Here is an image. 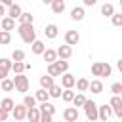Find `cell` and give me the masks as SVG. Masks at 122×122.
<instances>
[{
    "label": "cell",
    "mask_w": 122,
    "mask_h": 122,
    "mask_svg": "<svg viewBox=\"0 0 122 122\" xmlns=\"http://www.w3.org/2000/svg\"><path fill=\"white\" fill-rule=\"evenodd\" d=\"M72 103H74V109H76V107H84V103H86V95H84V93H74Z\"/></svg>",
    "instance_id": "cell-33"
},
{
    "label": "cell",
    "mask_w": 122,
    "mask_h": 122,
    "mask_svg": "<svg viewBox=\"0 0 122 122\" xmlns=\"http://www.w3.org/2000/svg\"><path fill=\"white\" fill-rule=\"evenodd\" d=\"M53 84H55V82H53L51 76H48V74H42V76H40V90H46V92H48Z\"/></svg>",
    "instance_id": "cell-16"
},
{
    "label": "cell",
    "mask_w": 122,
    "mask_h": 122,
    "mask_svg": "<svg viewBox=\"0 0 122 122\" xmlns=\"http://www.w3.org/2000/svg\"><path fill=\"white\" fill-rule=\"evenodd\" d=\"M32 21H34V15L29 11H23L19 15V25H32Z\"/></svg>",
    "instance_id": "cell-22"
},
{
    "label": "cell",
    "mask_w": 122,
    "mask_h": 122,
    "mask_svg": "<svg viewBox=\"0 0 122 122\" xmlns=\"http://www.w3.org/2000/svg\"><path fill=\"white\" fill-rule=\"evenodd\" d=\"M25 109H32L34 105H36V99H34V95H25L23 97V103H21Z\"/></svg>",
    "instance_id": "cell-30"
},
{
    "label": "cell",
    "mask_w": 122,
    "mask_h": 122,
    "mask_svg": "<svg viewBox=\"0 0 122 122\" xmlns=\"http://www.w3.org/2000/svg\"><path fill=\"white\" fill-rule=\"evenodd\" d=\"M38 111H40V112H46V114H50V116H53V114H55V105H51L50 101H48V103H40Z\"/></svg>",
    "instance_id": "cell-20"
},
{
    "label": "cell",
    "mask_w": 122,
    "mask_h": 122,
    "mask_svg": "<svg viewBox=\"0 0 122 122\" xmlns=\"http://www.w3.org/2000/svg\"><path fill=\"white\" fill-rule=\"evenodd\" d=\"M55 55H57L61 61H67V59L72 55V48H69L67 44H65V46H59V48L55 50Z\"/></svg>",
    "instance_id": "cell-9"
},
{
    "label": "cell",
    "mask_w": 122,
    "mask_h": 122,
    "mask_svg": "<svg viewBox=\"0 0 122 122\" xmlns=\"http://www.w3.org/2000/svg\"><path fill=\"white\" fill-rule=\"evenodd\" d=\"M11 71H13L15 74H23V72H25V63H13V61H11Z\"/></svg>",
    "instance_id": "cell-35"
},
{
    "label": "cell",
    "mask_w": 122,
    "mask_h": 122,
    "mask_svg": "<svg viewBox=\"0 0 122 122\" xmlns=\"http://www.w3.org/2000/svg\"><path fill=\"white\" fill-rule=\"evenodd\" d=\"M0 71L10 72V71H11V59H8V57H0Z\"/></svg>",
    "instance_id": "cell-31"
},
{
    "label": "cell",
    "mask_w": 122,
    "mask_h": 122,
    "mask_svg": "<svg viewBox=\"0 0 122 122\" xmlns=\"http://www.w3.org/2000/svg\"><path fill=\"white\" fill-rule=\"evenodd\" d=\"M13 107H15V103H13V99H10V97H4V99L0 101V109H4L6 112H11Z\"/></svg>",
    "instance_id": "cell-23"
},
{
    "label": "cell",
    "mask_w": 122,
    "mask_h": 122,
    "mask_svg": "<svg viewBox=\"0 0 122 122\" xmlns=\"http://www.w3.org/2000/svg\"><path fill=\"white\" fill-rule=\"evenodd\" d=\"M30 50H32V53H36V55H42V53L46 51V44H44L42 40H34V42L30 44Z\"/></svg>",
    "instance_id": "cell-15"
},
{
    "label": "cell",
    "mask_w": 122,
    "mask_h": 122,
    "mask_svg": "<svg viewBox=\"0 0 122 122\" xmlns=\"http://www.w3.org/2000/svg\"><path fill=\"white\" fill-rule=\"evenodd\" d=\"M74 82H76V76H74V74H71V72L61 74V86H63L65 90H72Z\"/></svg>",
    "instance_id": "cell-7"
},
{
    "label": "cell",
    "mask_w": 122,
    "mask_h": 122,
    "mask_svg": "<svg viewBox=\"0 0 122 122\" xmlns=\"http://www.w3.org/2000/svg\"><path fill=\"white\" fill-rule=\"evenodd\" d=\"M84 112H86V118L90 122H95L97 120V103L92 101V99H86L84 103Z\"/></svg>",
    "instance_id": "cell-3"
},
{
    "label": "cell",
    "mask_w": 122,
    "mask_h": 122,
    "mask_svg": "<svg viewBox=\"0 0 122 122\" xmlns=\"http://www.w3.org/2000/svg\"><path fill=\"white\" fill-rule=\"evenodd\" d=\"M61 99H63L65 103H72V99H74V92H72V90H63V92H61Z\"/></svg>",
    "instance_id": "cell-32"
},
{
    "label": "cell",
    "mask_w": 122,
    "mask_h": 122,
    "mask_svg": "<svg viewBox=\"0 0 122 122\" xmlns=\"http://www.w3.org/2000/svg\"><path fill=\"white\" fill-rule=\"evenodd\" d=\"M11 116H13V120H15V122H21V120L27 116V109H25L23 105H15V107H13V111H11Z\"/></svg>",
    "instance_id": "cell-11"
},
{
    "label": "cell",
    "mask_w": 122,
    "mask_h": 122,
    "mask_svg": "<svg viewBox=\"0 0 122 122\" xmlns=\"http://www.w3.org/2000/svg\"><path fill=\"white\" fill-rule=\"evenodd\" d=\"M46 74H48V76H51V78H53V76H59V74H57V71L53 69V65H48V72H46Z\"/></svg>",
    "instance_id": "cell-41"
},
{
    "label": "cell",
    "mask_w": 122,
    "mask_h": 122,
    "mask_svg": "<svg viewBox=\"0 0 122 122\" xmlns=\"http://www.w3.org/2000/svg\"><path fill=\"white\" fill-rule=\"evenodd\" d=\"M112 74V67L109 65V63H101V76H111Z\"/></svg>",
    "instance_id": "cell-36"
},
{
    "label": "cell",
    "mask_w": 122,
    "mask_h": 122,
    "mask_svg": "<svg viewBox=\"0 0 122 122\" xmlns=\"http://www.w3.org/2000/svg\"><path fill=\"white\" fill-rule=\"evenodd\" d=\"M8 114L10 112H6L4 109H0V122H8Z\"/></svg>",
    "instance_id": "cell-43"
},
{
    "label": "cell",
    "mask_w": 122,
    "mask_h": 122,
    "mask_svg": "<svg viewBox=\"0 0 122 122\" xmlns=\"http://www.w3.org/2000/svg\"><path fill=\"white\" fill-rule=\"evenodd\" d=\"M17 32H19V36H21V40L25 44H32L36 40V30H34L32 25H19L17 27Z\"/></svg>",
    "instance_id": "cell-1"
},
{
    "label": "cell",
    "mask_w": 122,
    "mask_h": 122,
    "mask_svg": "<svg viewBox=\"0 0 122 122\" xmlns=\"http://www.w3.org/2000/svg\"><path fill=\"white\" fill-rule=\"evenodd\" d=\"M53 65V69L57 71V74L61 76V74H65L67 71H69V61H61V59H57L55 63H51Z\"/></svg>",
    "instance_id": "cell-14"
},
{
    "label": "cell",
    "mask_w": 122,
    "mask_h": 122,
    "mask_svg": "<svg viewBox=\"0 0 122 122\" xmlns=\"http://www.w3.org/2000/svg\"><path fill=\"white\" fill-rule=\"evenodd\" d=\"M42 55H44V61H46L48 65H51V63H55V61H57V55H55V50H50V48H46V51H44Z\"/></svg>",
    "instance_id": "cell-19"
},
{
    "label": "cell",
    "mask_w": 122,
    "mask_h": 122,
    "mask_svg": "<svg viewBox=\"0 0 122 122\" xmlns=\"http://www.w3.org/2000/svg\"><path fill=\"white\" fill-rule=\"evenodd\" d=\"M0 29H2L4 32H10V30L15 29V21L10 19V17H2V19H0Z\"/></svg>",
    "instance_id": "cell-12"
},
{
    "label": "cell",
    "mask_w": 122,
    "mask_h": 122,
    "mask_svg": "<svg viewBox=\"0 0 122 122\" xmlns=\"http://www.w3.org/2000/svg\"><path fill=\"white\" fill-rule=\"evenodd\" d=\"M10 42H11V34H10V32L0 30V44H2V46H6V44H10Z\"/></svg>",
    "instance_id": "cell-37"
},
{
    "label": "cell",
    "mask_w": 122,
    "mask_h": 122,
    "mask_svg": "<svg viewBox=\"0 0 122 122\" xmlns=\"http://www.w3.org/2000/svg\"><path fill=\"white\" fill-rule=\"evenodd\" d=\"M112 13H114V6H112L111 2H105V4L101 6V15H105V17H112Z\"/></svg>",
    "instance_id": "cell-24"
},
{
    "label": "cell",
    "mask_w": 122,
    "mask_h": 122,
    "mask_svg": "<svg viewBox=\"0 0 122 122\" xmlns=\"http://www.w3.org/2000/svg\"><path fill=\"white\" fill-rule=\"evenodd\" d=\"M111 116H112V111H111L109 105H97V118L101 122H107Z\"/></svg>",
    "instance_id": "cell-5"
},
{
    "label": "cell",
    "mask_w": 122,
    "mask_h": 122,
    "mask_svg": "<svg viewBox=\"0 0 122 122\" xmlns=\"http://www.w3.org/2000/svg\"><path fill=\"white\" fill-rule=\"evenodd\" d=\"M111 21H112V25H114V27H120V25H122V13H112Z\"/></svg>",
    "instance_id": "cell-38"
},
{
    "label": "cell",
    "mask_w": 122,
    "mask_h": 122,
    "mask_svg": "<svg viewBox=\"0 0 122 122\" xmlns=\"http://www.w3.org/2000/svg\"><path fill=\"white\" fill-rule=\"evenodd\" d=\"M40 122H51V116L46 112H40Z\"/></svg>",
    "instance_id": "cell-42"
},
{
    "label": "cell",
    "mask_w": 122,
    "mask_h": 122,
    "mask_svg": "<svg viewBox=\"0 0 122 122\" xmlns=\"http://www.w3.org/2000/svg\"><path fill=\"white\" fill-rule=\"evenodd\" d=\"M34 99H36V101H40V103H48L50 95H48V92H46V90H38V92L34 93Z\"/></svg>",
    "instance_id": "cell-29"
},
{
    "label": "cell",
    "mask_w": 122,
    "mask_h": 122,
    "mask_svg": "<svg viewBox=\"0 0 122 122\" xmlns=\"http://www.w3.org/2000/svg\"><path fill=\"white\" fill-rule=\"evenodd\" d=\"M0 30H2V29H0Z\"/></svg>",
    "instance_id": "cell-47"
},
{
    "label": "cell",
    "mask_w": 122,
    "mask_h": 122,
    "mask_svg": "<svg viewBox=\"0 0 122 122\" xmlns=\"http://www.w3.org/2000/svg\"><path fill=\"white\" fill-rule=\"evenodd\" d=\"M11 80H13V90H17L19 93L29 92V78L25 74H15Z\"/></svg>",
    "instance_id": "cell-2"
},
{
    "label": "cell",
    "mask_w": 122,
    "mask_h": 122,
    "mask_svg": "<svg viewBox=\"0 0 122 122\" xmlns=\"http://www.w3.org/2000/svg\"><path fill=\"white\" fill-rule=\"evenodd\" d=\"M4 15H6V8H4V6H2V4H0V19H2V17H4Z\"/></svg>",
    "instance_id": "cell-46"
},
{
    "label": "cell",
    "mask_w": 122,
    "mask_h": 122,
    "mask_svg": "<svg viewBox=\"0 0 122 122\" xmlns=\"http://www.w3.org/2000/svg\"><path fill=\"white\" fill-rule=\"evenodd\" d=\"M65 0H51V10H53V13H63L65 11Z\"/></svg>",
    "instance_id": "cell-21"
},
{
    "label": "cell",
    "mask_w": 122,
    "mask_h": 122,
    "mask_svg": "<svg viewBox=\"0 0 122 122\" xmlns=\"http://www.w3.org/2000/svg\"><path fill=\"white\" fill-rule=\"evenodd\" d=\"M80 42V34L76 32V30H67L65 32V44L71 48V46H76Z\"/></svg>",
    "instance_id": "cell-6"
},
{
    "label": "cell",
    "mask_w": 122,
    "mask_h": 122,
    "mask_svg": "<svg viewBox=\"0 0 122 122\" xmlns=\"http://www.w3.org/2000/svg\"><path fill=\"white\" fill-rule=\"evenodd\" d=\"M13 90V80L11 78H6L0 82V92H11Z\"/></svg>",
    "instance_id": "cell-28"
},
{
    "label": "cell",
    "mask_w": 122,
    "mask_h": 122,
    "mask_svg": "<svg viewBox=\"0 0 122 122\" xmlns=\"http://www.w3.org/2000/svg\"><path fill=\"white\" fill-rule=\"evenodd\" d=\"M109 107L118 118H122V99H120V95H112L111 101H109Z\"/></svg>",
    "instance_id": "cell-4"
},
{
    "label": "cell",
    "mask_w": 122,
    "mask_h": 122,
    "mask_svg": "<svg viewBox=\"0 0 122 122\" xmlns=\"http://www.w3.org/2000/svg\"><path fill=\"white\" fill-rule=\"evenodd\" d=\"M92 74L93 76H101V61H97V63L92 65Z\"/></svg>",
    "instance_id": "cell-39"
},
{
    "label": "cell",
    "mask_w": 122,
    "mask_h": 122,
    "mask_svg": "<svg viewBox=\"0 0 122 122\" xmlns=\"http://www.w3.org/2000/svg\"><path fill=\"white\" fill-rule=\"evenodd\" d=\"M74 86H76L78 93H82V92H86V90H88V86H90V80H88V78H78V80L74 82Z\"/></svg>",
    "instance_id": "cell-25"
},
{
    "label": "cell",
    "mask_w": 122,
    "mask_h": 122,
    "mask_svg": "<svg viewBox=\"0 0 122 122\" xmlns=\"http://www.w3.org/2000/svg\"><path fill=\"white\" fill-rule=\"evenodd\" d=\"M6 78H8V72H4V71H0V82H2V80H6Z\"/></svg>",
    "instance_id": "cell-45"
},
{
    "label": "cell",
    "mask_w": 122,
    "mask_h": 122,
    "mask_svg": "<svg viewBox=\"0 0 122 122\" xmlns=\"http://www.w3.org/2000/svg\"><path fill=\"white\" fill-rule=\"evenodd\" d=\"M25 118H29V122H40V111H38V107L27 109V116Z\"/></svg>",
    "instance_id": "cell-17"
},
{
    "label": "cell",
    "mask_w": 122,
    "mask_h": 122,
    "mask_svg": "<svg viewBox=\"0 0 122 122\" xmlns=\"http://www.w3.org/2000/svg\"><path fill=\"white\" fill-rule=\"evenodd\" d=\"M44 34H46L48 38H57V34H59V29H57V25H53V23L46 25V29H44Z\"/></svg>",
    "instance_id": "cell-18"
},
{
    "label": "cell",
    "mask_w": 122,
    "mask_h": 122,
    "mask_svg": "<svg viewBox=\"0 0 122 122\" xmlns=\"http://www.w3.org/2000/svg\"><path fill=\"white\" fill-rule=\"evenodd\" d=\"M23 13V10H21V6L19 4H11L10 8H8V11H6V17H10V19H19V15Z\"/></svg>",
    "instance_id": "cell-10"
},
{
    "label": "cell",
    "mask_w": 122,
    "mask_h": 122,
    "mask_svg": "<svg viewBox=\"0 0 122 122\" xmlns=\"http://www.w3.org/2000/svg\"><path fill=\"white\" fill-rule=\"evenodd\" d=\"M97 0H84V6H95Z\"/></svg>",
    "instance_id": "cell-44"
},
{
    "label": "cell",
    "mask_w": 122,
    "mask_h": 122,
    "mask_svg": "<svg viewBox=\"0 0 122 122\" xmlns=\"http://www.w3.org/2000/svg\"><path fill=\"white\" fill-rule=\"evenodd\" d=\"M48 95H50V97H61V86L53 84V86L48 90Z\"/></svg>",
    "instance_id": "cell-34"
},
{
    "label": "cell",
    "mask_w": 122,
    "mask_h": 122,
    "mask_svg": "<svg viewBox=\"0 0 122 122\" xmlns=\"http://www.w3.org/2000/svg\"><path fill=\"white\" fill-rule=\"evenodd\" d=\"M63 118H65V122H78V109L67 107L63 111Z\"/></svg>",
    "instance_id": "cell-8"
},
{
    "label": "cell",
    "mask_w": 122,
    "mask_h": 122,
    "mask_svg": "<svg viewBox=\"0 0 122 122\" xmlns=\"http://www.w3.org/2000/svg\"><path fill=\"white\" fill-rule=\"evenodd\" d=\"M84 15H86V11H84L82 6H76V8L71 10V19H72V21H82Z\"/></svg>",
    "instance_id": "cell-13"
},
{
    "label": "cell",
    "mask_w": 122,
    "mask_h": 122,
    "mask_svg": "<svg viewBox=\"0 0 122 122\" xmlns=\"http://www.w3.org/2000/svg\"><path fill=\"white\" fill-rule=\"evenodd\" d=\"M88 90H92V93H101L103 92V82L101 80H92L90 86H88Z\"/></svg>",
    "instance_id": "cell-26"
},
{
    "label": "cell",
    "mask_w": 122,
    "mask_h": 122,
    "mask_svg": "<svg viewBox=\"0 0 122 122\" xmlns=\"http://www.w3.org/2000/svg\"><path fill=\"white\" fill-rule=\"evenodd\" d=\"M111 92H112V95H120V93H122V84H120V82H114V84L111 86Z\"/></svg>",
    "instance_id": "cell-40"
},
{
    "label": "cell",
    "mask_w": 122,
    "mask_h": 122,
    "mask_svg": "<svg viewBox=\"0 0 122 122\" xmlns=\"http://www.w3.org/2000/svg\"><path fill=\"white\" fill-rule=\"evenodd\" d=\"M23 59H25V51H23V50H13L11 61H13V63H23Z\"/></svg>",
    "instance_id": "cell-27"
}]
</instances>
